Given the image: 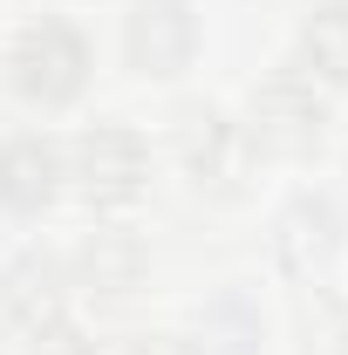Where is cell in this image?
Returning a JSON list of instances; mask_svg holds the SVG:
<instances>
[{"instance_id":"cell-3","label":"cell","mask_w":348,"mask_h":355,"mask_svg":"<svg viewBox=\"0 0 348 355\" xmlns=\"http://www.w3.org/2000/svg\"><path fill=\"white\" fill-rule=\"evenodd\" d=\"M76 178H82V191L96 198V205H123V198H137V184H143V150H137V137H123V130L82 137Z\"/></svg>"},{"instance_id":"cell-4","label":"cell","mask_w":348,"mask_h":355,"mask_svg":"<svg viewBox=\"0 0 348 355\" xmlns=\"http://www.w3.org/2000/svg\"><path fill=\"white\" fill-rule=\"evenodd\" d=\"M253 123H260V137L273 150H307V144L321 137V96H314V83L273 76V83L260 89V103H253Z\"/></svg>"},{"instance_id":"cell-5","label":"cell","mask_w":348,"mask_h":355,"mask_svg":"<svg viewBox=\"0 0 348 355\" xmlns=\"http://www.w3.org/2000/svg\"><path fill=\"white\" fill-rule=\"evenodd\" d=\"M184 164H191V178H198V184L232 191V184H239V164H246V137L232 130L225 116L198 110V116H191V130H184Z\"/></svg>"},{"instance_id":"cell-8","label":"cell","mask_w":348,"mask_h":355,"mask_svg":"<svg viewBox=\"0 0 348 355\" xmlns=\"http://www.w3.org/2000/svg\"><path fill=\"white\" fill-rule=\"evenodd\" d=\"M35 355H82V349H76V335H48Z\"/></svg>"},{"instance_id":"cell-1","label":"cell","mask_w":348,"mask_h":355,"mask_svg":"<svg viewBox=\"0 0 348 355\" xmlns=\"http://www.w3.org/2000/svg\"><path fill=\"white\" fill-rule=\"evenodd\" d=\"M14 83H21V96H35V103H69V96L89 83L82 35L62 28V21H35V28L14 42Z\"/></svg>"},{"instance_id":"cell-7","label":"cell","mask_w":348,"mask_h":355,"mask_svg":"<svg viewBox=\"0 0 348 355\" xmlns=\"http://www.w3.org/2000/svg\"><path fill=\"white\" fill-rule=\"evenodd\" d=\"M301 55L314 76L348 83V7H314V21L301 28Z\"/></svg>"},{"instance_id":"cell-2","label":"cell","mask_w":348,"mask_h":355,"mask_svg":"<svg viewBox=\"0 0 348 355\" xmlns=\"http://www.w3.org/2000/svg\"><path fill=\"white\" fill-rule=\"evenodd\" d=\"M130 62L143 76H177L184 62H191V42H198V28H191V14H184V0H137L130 7Z\"/></svg>"},{"instance_id":"cell-6","label":"cell","mask_w":348,"mask_h":355,"mask_svg":"<svg viewBox=\"0 0 348 355\" xmlns=\"http://www.w3.org/2000/svg\"><path fill=\"white\" fill-rule=\"evenodd\" d=\"M48 191H55V150L35 144V137L7 144V150H0V198L28 212V205H42Z\"/></svg>"}]
</instances>
